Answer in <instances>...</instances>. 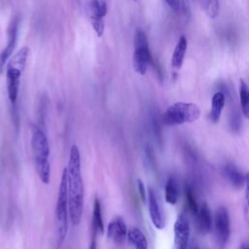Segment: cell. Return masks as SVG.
I'll use <instances>...</instances> for the list:
<instances>
[{
	"mask_svg": "<svg viewBox=\"0 0 249 249\" xmlns=\"http://www.w3.org/2000/svg\"><path fill=\"white\" fill-rule=\"evenodd\" d=\"M185 199L188 205L189 210L193 213V214H196L198 211V207L199 205L197 204L196 200V196L194 194L193 189L190 186H185Z\"/></svg>",
	"mask_w": 249,
	"mask_h": 249,
	"instance_id": "603a6c76",
	"label": "cell"
},
{
	"mask_svg": "<svg viewBox=\"0 0 249 249\" xmlns=\"http://www.w3.org/2000/svg\"><path fill=\"white\" fill-rule=\"evenodd\" d=\"M165 2L168 4V6L173 10H178L180 8L181 0H165Z\"/></svg>",
	"mask_w": 249,
	"mask_h": 249,
	"instance_id": "4316f807",
	"label": "cell"
},
{
	"mask_svg": "<svg viewBox=\"0 0 249 249\" xmlns=\"http://www.w3.org/2000/svg\"><path fill=\"white\" fill-rule=\"evenodd\" d=\"M207 17L215 18L220 13L219 0H195Z\"/></svg>",
	"mask_w": 249,
	"mask_h": 249,
	"instance_id": "ffe728a7",
	"label": "cell"
},
{
	"mask_svg": "<svg viewBox=\"0 0 249 249\" xmlns=\"http://www.w3.org/2000/svg\"><path fill=\"white\" fill-rule=\"evenodd\" d=\"M21 76V71L7 67L6 77H7V90L8 96L12 104H15L18 98V87H19V79Z\"/></svg>",
	"mask_w": 249,
	"mask_h": 249,
	"instance_id": "8fae6325",
	"label": "cell"
},
{
	"mask_svg": "<svg viewBox=\"0 0 249 249\" xmlns=\"http://www.w3.org/2000/svg\"><path fill=\"white\" fill-rule=\"evenodd\" d=\"M96 234H97V231L94 227L91 226V239L89 242V249H97V241H96Z\"/></svg>",
	"mask_w": 249,
	"mask_h": 249,
	"instance_id": "d4e9b609",
	"label": "cell"
},
{
	"mask_svg": "<svg viewBox=\"0 0 249 249\" xmlns=\"http://www.w3.org/2000/svg\"><path fill=\"white\" fill-rule=\"evenodd\" d=\"M148 205H149L150 218L152 220L153 225L159 230L163 229L164 218H163L162 212L160 210L156 194L152 188H149V191H148Z\"/></svg>",
	"mask_w": 249,
	"mask_h": 249,
	"instance_id": "30bf717a",
	"label": "cell"
},
{
	"mask_svg": "<svg viewBox=\"0 0 249 249\" xmlns=\"http://www.w3.org/2000/svg\"><path fill=\"white\" fill-rule=\"evenodd\" d=\"M126 238L135 249H148L147 238L138 228L129 229Z\"/></svg>",
	"mask_w": 249,
	"mask_h": 249,
	"instance_id": "2e32d148",
	"label": "cell"
},
{
	"mask_svg": "<svg viewBox=\"0 0 249 249\" xmlns=\"http://www.w3.org/2000/svg\"><path fill=\"white\" fill-rule=\"evenodd\" d=\"M127 228L122 217L112 220L107 227V236L116 243H123L127 237Z\"/></svg>",
	"mask_w": 249,
	"mask_h": 249,
	"instance_id": "9c48e42d",
	"label": "cell"
},
{
	"mask_svg": "<svg viewBox=\"0 0 249 249\" xmlns=\"http://www.w3.org/2000/svg\"><path fill=\"white\" fill-rule=\"evenodd\" d=\"M17 34H18V21H13L11 24V27L9 29V39H8V44L6 48L2 51L0 53V72L3 71L4 65L6 64L8 58L11 56L16 44H17Z\"/></svg>",
	"mask_w": 249,
	"mask_h": 249,
	"instance_id": "4fadbf2b",
	"label": "cell"
},
{
	"mask_svg": "<svg viewBox=\"0 0 249 249\" xmlns=\"http://www.w3.org/2000/svg\"><path fill=\"white\" fill-rule=\"evenodd\" d=\"M245 203H244V216L249 224V172L245 174Z\"/></svg>",
	"mask_w": 249,
	"mask_h": 249,
	"instance_id": "cb8c5ba5",
	"label": "cell"
},
{
	"mask_svg": "<svg viewBox=\"0 0 249 249\" xmlns=\"http://www.w3.org/2000/svg\"><path fill=\"white\" fill-rule=\"evenodd\" d=\"M225 95L223 92H216L213 97H212V101H211V111L209 114V119L212 123H217L220 119L222 110L225 106Z\"/></svg>",
	"mask_w": 249,
	"mask_h": 249,
	"instance_id": "9a60e30c",
	"label": "cell"
},
{
	"mask_svg": "<svg viewBox=\"0 0 249 249\" xmlns=\"http://www.w3.org/2000/svg\"><path fill=\"white\" fill-rule=\"evenodd\" d=\"M68 180H67V168L65 167L62 171L61 180L59 184L57 200L55 205V222L57 227L58 234V245H60L67 233L68 227Z\"/></svg>",
	"mask_w": 249,
	"mask_h": 249,
	"instance_id": "3957f363",
	"label": "cell"
},
{
	"mask_svg": "<svg viewBox=\"0 0 249 249\" xmlns=\"http://www.w3.org/2000/svg\"><path fill=\"white\" fill-rule=\"evenodd\" d=\"M88 18L96 35L101 37L104 32L103 18L107 14V4L104 0H86Z\"/></svg>",
	"mask_w": 249,
	"mask_h": 249,
	"instance_id": "8992f818",
	"label": "cell"
},
{
	"mask_svg": "<svg viewBox=\"0 0 249 249\" xmlns=\"http://www.w3.org/2000/svg\"><path fill=\"white\" fill-rule=\"evenodd\" d=\"M68 180V208L69 217L73 225H79L84 206V183L81 173V157L76 145L70 149L67 167Z\"/></svg>",
	"mask_w": 249,
	"mask_h": 249,
	"instance_id": "6da1fadb",
	"label": "cell"
},
{
	"mask_svg": "<svg viewBox=\"0 0 249 249\" xmlns=\"http://www.w3.org/2000/svg\"><path fill=\"white\" fill-rule=\"evenodd\" d=\"M190 243V225L188 219L179 215L174 223V244L176 249H186Z\"/></svg>",
	"mask_w": 249,
	"mask_h": 249,
	"instance_id": "ba28073f",
	"label": "cell"
},
{
	"mask_svg": "<svg viewBox=\"0 0 249 249\" xmlns=\"http://www.w3.org/2000/svg\"><path fill=\"white\" fill-rule=\"evenodd\" d=\"M243 249H249V246H246V247H244Z\"/></svg>",
	"mask_w": 249,
	"mask_h": 249,
	"instance_id": "f1b7e54d",
	"label": "cell"
},
{
	"mask_svg": "<svg viewBox=\"0 0 249 249\" xmlns=\"http://www.w3.org/2000/svg\"><path fill=\"white\" fill-rule=\"evenodd\" d=\"M200 116L199 107L191 102H176L169 106L162 115V122L165 125L182 124L193 123Z\"/></svg>",
	"mask_w": 249,
	"mask_h": 249,
	"instance_id": "277c9868",
	"label": "cell"
},
{
	"mask_svg": "<svg viewBox=\"0 0 249 249\" xmlns=\"http://www.w3.org/2000/svg\"><path fill=\"white\" fill-rule=\"evenodd\" d=\"M186 249H198V248H197L196 244H195L194 242L190 241V243H189V245H188V247Z\"/></svg>",
	"mask_w": 249,
	"mask_h": 249,
	"instance_id": "83f0119b",
	"label": "cell"
},
{
	"mask_svg": "<svg viewBox=\"0 0 249 249\" xmlns=\"http://www.w3.org/2000/svg\"><path fill=\"white\" fill-rule=\"evenodd\" d=\"M214 225L217 244L221 249H223L228 243L231 234L230 216L227 208H225L224 206H221L216 210Z\"/></svg>",
	"mask_w": 249,
	"mask_h": 249,
	"instance_id": "52a82bcc",
	"label": "cell"
},
{
	"mask_svg": "<svg viewBox=\"0 0 249 249\" xmlns=\"http://www.w3.org/2000/svg\"><path fill=\"white\" fill-rule=\"evenodd\" d=\"M179 196V189L177 185V181L173 176H170L165 184L164 189V197L166 202L169 204H175L178 200Z\"/></svg>",
	"mask_w": 249,
	"mask_h": 249,
	"instance_id": "ac0fdd59",
	"label": "cell"
},
{
	"mask_svg": "<svg viewBox=\"0 0 249 249\" xmlns=\"http://www.w3.org/2000/svg\"><path fill=\"white\" fill-rule=\"evenodd\" d=\"M137 187H138L140 197H141L142 201L145 202L146 201V190H145L144 183L140 179H137Z\"/></svg>",
	"mask_w": 249,
	"mask_h": 249,
	"instance_id": "484cf974",
	"label": "cell"
},
{
	"mask_svg": "<svg viewBox=\"0 0 249 249\" xmlns=\"http://www.w3.org/2000/svg\"><path fill=\"white\" fill-rule=\"evenodd\" d=\"M91 226L94 227L96 229V231H99L100 233L104 232V224H103L102 215H101V206H100V201L97 196L94 198V201H93Z\"/></svg>",
	"mask_w": 249,
	"mask_h": 249,
	"instance_id": "7402d4cb",
	"label": "cell"
},
{
	"mask_svg": "<svg viewBox=\"0 0 249 249\" xmlns=\"http://www.w3.org/2000/svg\"><path fill=\"white\" fill-rule=\"evenodd\" d=\"M188 47V41L185 36H181L175 46V49L172 53L171 57V66L175 70H179L182 65L185 58V54L187 52Z\"/></svg>",
	"mask_w": 249,
	"mask_h": 249,
	"instance_id": "5bb4252c",
	"label": "cell"
},
{
	"mask_svg": "<svg viewBox=\"0 0 249 249\" xmlns=\"http://www.w3.org/2000/svg\"><path fill=\"white\" fill-rule=\"evenodd\" d=\"M31 147L38 176L44 184H49L51 179V165L49 161L50 145L47 134L43 129L39 127L33 129Z\"/></svg>",
	"mask_w": 249,
	"mask_h": 249,
	"instance_id": "7a4b0ae2",
	"label": "cell"
},
{
	"mask_svg": "<svg viewBox=\"0 0 249 249\" xmlns=\"http://www.w3.org/2000/svg\"><path fill=\"white\" fill-rule=\"evenodd\" d=\"M196 228L197 231L201 234H206L209 232L211 229V212L206 202H202L199 207L198 211L196 214Z\"/></svg>",
	"mask_w": 249,
	"mask_h": 249,
	"instance_id": "7c38bea8",
	"label": "cell"
},
{
	"mask_svg": "<svg viewBox=\"0 0 249 249\" xmlns=\"http://www.w3.org/2000/svg\"><path fill=\"white\" fill-rule=\"evenodd\" d=\"M28 53H29V49L27 47H22L8 62L7 67H11V68H15L18 70H20L22 72L25 63H26V59L28 56Z\"/></svg>",
	"mask_w": 249,
	"mask_h": 249,
	"instance_id": "d6986e66",
	"label": "cell"
},
{
	"mask_svg": "<svg viewBox=\"0 0 249 249\" xmlns=\"http://www.w3.org/2000/svg\"><path fill=\"white\" fill-rule=\"evenodd\" d=\"M152 60L149 49V43L144 31L137 29L134 39V53H133V68L140 74L144 75L147 71L148 65Z\"/></svg>",
	"mask_w": 249,
	"mask_h": 249,
	"instance_id": "5b68a950",
	"label": "cell"
},
{
	"mask_svg": "<svg viewBox=\"0 0 249 249\" xmlns=\"http://www.w3.org/2000/svg\"><path fill=\"white\" fill-rule=\"evenodd\" d=\"M239 98L242 113L249 119V87L243 80L239 83Z\"/></svg>",
	"mask_w": 249,
	"mask_h": 249,
	"instance_id": "44dd1931",
	"label": "cell"
},
{
	"mask_svg": "<svg viewBox=\"0 0 249 249\" xmlns=\"http://www.w3.org/2000/svg\"><path fill=\"white\" fill-rule=\"evenodd\" d=\"M133 1H136V0H133Z\"/></svg>",
	"mask_w": 249,
	"mask_h": 249,
	"instance_id": "f546056e",
	"label": "cell"
},
{
	"mask_svg": "<svg viewBox=\"0 0 249 249\" xmlns=\"http://www.w3.org/2000/svg\"><path fill=\"white\" fill-rule=\"evenodd\" d=\"M225 174L233 187L240 188L244 185L245 175H243L234 164L232 163L227 164L225 166Z\"/></svg>",
	"mask_w": 249,
	"mask_h": 249,
	"instance_id": "e0dca14e",
	"label": "cell"
}]
</instances>
